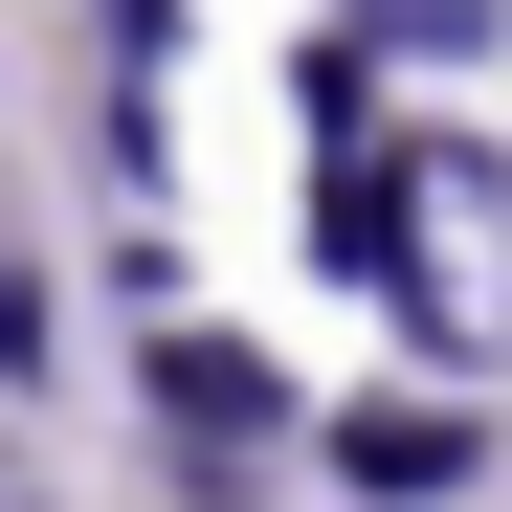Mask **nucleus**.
Masks as SVG:
<instances>
[{"label":"nucleus","mask_w":512,"mask_h":512,"mask_svg":"<svg viewBox=\"0 0 512 512\" xmlns=\"http://www.w3.org/2000/svg\"><path fill=\"white\" fill-rule=\"evenodd\" d=\"M334 268H379L423 312V357H512V156L490 134H423L334 179Z\"/></svg>","instance_id":"1"},{"label":"nucleus","mask_w":512,"mask_h":512,"mask_svg":"<svg viewBox=\"0 0 512 512\" xmlns=\"http://www.w3.org/2000/svg\"><path fill=\"white\" fill-rule=\"evenodd\" d=\"M156 423H179V468H245V446H290L268 357H223V334H179V357H156Z\"/></svg>","instance_id":"2"},{"label":"nucleus","mask_w":512,"mask_h":512,"mask_svg":"<svg viewBox=\"0 0 512 512\" xmlns=\"http://www.w3.org/2000/svg\"><path fill=\"white\" fill-rule=\"evenodd\" d=\"M334 468H357V490H446L468 423H446V401H357V423H334Z\"/></svg>","instance_id":"3"},{"label":"nucleus","mask_w":512,"mask_h":512,"mask_svg":"<svg viewBox=\"0 0 512 512\" xmlns=\"http://www.w3.org/2000/svg\"><path fill=\"white\" fill-rule=\"evenodd\" d=\"M379 23H401V45H468V23H490V0H379Z\"/></svg>","instance_id":"4"},{"label":"nucleus","mask_w":512,"mask_h":512,"mask_svg":"<svg viewBox=\"0 0 512 512\" xmlns=\"http://www.w3.org/2000/svg\"><path fill=\"white\" fill-rule=\"evenodd\" d=\"M0 512H45V490H23V446H0Z\"/></svg>","instance_id":"5"}]
</instances>
